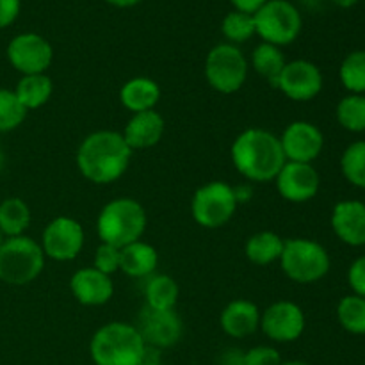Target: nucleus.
Wrapping results in <instances>:
<instances>
[{
    "label": "nucleus",
    "mask_w": 365,
    "mask_h": 365,
    "mask_svg": "<svg viewBox=\"0 0 365 365\" xmlns=\"http://www.w3.org/2000/svg\"><path fill=\"white\" fill-rule=\"evenodd\" d=\"M132 150L121 132L96 130L82 139L75 163L86 180L106 185L116 182L128 170Z\"/></svg>",
    "instance_id": "obj_1"
},
{
    "label": "nucleus",
    "mask_w": 365,
    "mask_h": 365,
    "mask_svg": "<svg viewBox=\"0 0 365 365\" xmlns=\"http://www.w3.org/2000/svg\"><path fill=\"white\" fill-rule=\"evenodd\" d=\"M230 157L235 170L252 184L274 180L287 163L280 138L259 127L246 128L234 139Z\"/></svg>",
    "instance_id": "obj_2"
},
{
    "label": "nucleus",
    "mask_w": 365,
    "mask_h": 365,
    "mask_svg": "<svg viewBox=\"0 0 365 365\" xmlns=\"http://www.w3.org/2000/svg\"><path fill=\"white\" fill-rule=\"evenodd\" d=\"M146 344L138 327L113 321L93 334L89 356L95 365H139L145 360Z\"/></svg>",
    "instance_id": "obj_3"
},
{
    "label": "nucleus",
    "mask_w": 365,
    "mask_h": 365,
    "mask_svg": "<svg viewBox=\"0 0 365 365\" xmlns=\"http://www.w3.org/2000/svg\"><path fill=\"white\" fill-rule=\"evenodd\" d=\"M146 210L138 200L121 196L103 205L96 217V232L100 241L116 248L141 241L146 230Z\"/></svg>",
    "instance_id": "obj_4"
},
{
    "label": "nucleus",
    "mask_w": 365,
    "mask_h": 365,
    "mask_svg": "<svg viewBox=\"0 0 365 365\" xmlns=\"http://www.w3.org/2000/svg\"><path fill=\"white\" fill-rule=\"evenodd\" d=\"M41 245L27 235L7 237L0 246V282L21 287L41 274L45 267Z\"/></svg>",
    "instance_id": "obj_5"
},
{
    "label": "nucleus",
    "mask_w": 365,
    "mask_h": 365,
    "mask_svg": "<svg viewBox=\"0 0 365 365\" xmlns=\"http://www.w3.org/2000/svg\"><path fill=\"white\" fill-rule=\"evenodd\" d=\"M280 264L289 280L296 284H316L327 277L331 260L321 242L314 239L296 237L284 242Z\"/></svg>",
    "instance_id": "obj_6"
},
{
    "label": "nucleus",
    "mask_w": 365,
    "mask_h": 365,
    "mask_svg": "<svg viewBox=\"0 0 365 365\" xmlns=\"http://www.w3.org/2000/svg\"><path fill=\"white\" fill-rule=\"evenodd\" d=\"M203 73L214 91L232 95L237 93L248 78V61L235 45L221 43L207 53Z\"/></svg>",
    "instance_id": "obj_7"
},
{
    "label": "nucleus",
    "mask_w": 365,
    "mask_h": 365,
    "mask_svg": "<svg viewBox=\"0 0 365 365\" xmlns=\"http://www.w3.org/2000/svg\"><path fill=\"white\" fill-rule=\"evenodd\" d=\"M239 203L234 187L227 182H207L196 189L191 200L192 220L203 228H221L234 217Z\"/></svg>",
    "instance_id": "obj_8"
},
{
    "label": "nucleus",
    "mask_w": 365,
    "mask_h": 365,
    "mask_svg": "<svg viewBox=\"0 0 365 365\" xmlns=\"http://www.w3.org/2000/svg\"><path fill=\"white\" fill-rule=\"evenodd\" d=\"M253 20L255 34L274 46L291 45L302 32V14L287 0H267Z\"/></svg>",
    "instance_id": "obj_9"
},
{
    "label": "nucleus",
    "mask_w": 365,
    "mask_h": 365,
    "mask_svg": "<svg viewBox=\"0 0 365 365\" xmlns=\"http://www.w3.org/2000/svg\"><path fill=\"white\" fill-rule=\"evenodd\" d=\"M39 245L48 259L56 262H70L77 259L84 248V228L73 217L59 216L46 225Z\"/></svg>",
    "instance_id": "obj_10"
},
{
    "label": "nucleus",
    "mask_w": 365,
    "mask_h": 365,
    "mask_svg": "<svg viewBox=\"0 0 365 365\" xmlns=\"http://www.w3.org/2000/svg\"><path fill=\"white\" fill-rule=\"evenodd\" d=\"M307 327L302 307L289 299L274 302L260 314V330L269 341L289 344L298 341Z\"/></svg>",
    "instance_id": "obj_11"
},
{
    "label": "nucleus",
    "mask_w": 365,
    "mask_h": 365,
    "mask_svg": "<svg viewBox=\"0 0 365 365\" xmlns=\"http://www.w3.org/2000/svg\"><path fill=\"white\" fill-rule=\"evenodd\" d=\"M7 59L21 75L45 73L53 61V48L43 36L25 32L11 39L7 45Z\"/></svg>",
    "instance_id": "obj_12"
},
{
    "label": "nucleus",
    "mask_w": 365,
    "mask_h": 365,
    "mask_svg": "<svg viewBox=\"0 0 365 365\" xmlns=\"http://www.w3.org/2000/svg\"><path fill=\"white\" fill-rule=\"evenodd\" d=\"M323 73L314 63L296 59L285 63L274 88L292 102H310L323 91Z\"/></svg>",
    "instance_id": "obj_13"
},
{
    "label": "nucleus",
    "mask_w": 365,
    "mask_h": 365,
    "mask_svg": "<svg viewBox=\"0 0 365 365\" xmlns=\"http://www.w3.org/2000/svg\"><path fill=\"white\" fill-rule=\"evenodd\" d=\"M138 330L148 348L168 349L180 342L184 324L175 310H153L146 307L139 317Z\"/></svg>",
    "instance_id": "obj_14"
},
{
    "label": "nucleus",
    "mask_w": 365,
    "mask_h": 365,
    "mask_svg": "<svg viewBox=\"0 0 365 365\" xmlns=\"http://www.w3.org/2000/svg\"><path fill=\"white\" fill-rule=\"evenodd\" d=\"M277 191L285 202L307 203L319 192L321 177L312 164L285 163L274 178Z\"/></svg>",
    "instance_id": "obj_15"
},
{
    "label": "nucleus",
    "mask_w": 365,
    "mask_h": 365,
    "mask_svg": "<svg viewBox=\"0 0 365 365\" xmlns=\"http://www.w3.org/2000/svg\"><path fill=\"white\" fill-rule=\"evenodd\" d=\"M280 143L289 163L312 164L323 152L324 135L317 125L299 120L285 127Z\"/></svg>",
    "instance_id": "obj_16"
},
{
    "label": "nucleus",
    "mask_w": 365,
    "mask_h": 365,
    "mask_svg": "<svg viewBox=\"0 0 365 365\" xmlns=\"http://www.w3.org/2000/svg\"><path fill=\"white\" fill-rule=\"evenodd\" d=\"M331 230L351 248L365 246V203L359 200H342L331 210Z\"/></svg>",
    "instance_id": "obj_17"
},
{
    "label": "nucleus",
    "mask_w": 365,
    "mask_h": 365,
    "mask_svg": "<svg viewBox=\"0 0 365 365\" xmlns=\"http://www.w3.org/2000/svg\"><path fill=\"white\" fill-rule=\"evenodd\" d=\"M70 291L81 305L100 307L110 302L114 294L113 278L96 267H82L73 273L70 280Z\"/></svg>",
    "instance_id": "obj_18"
},
{
    "label": "nucleus",
    "mask_w": 365,
    "mask_h": 365,
    "mask_svg": "<svg viewBox=\"0 0 365 365\" xmlns=\"http://www.w3.org/2000/svg\"><path fill=\"white\" fill-rule=\"evenodd\" d=\"M164 130H166L164 118L155 109H152L145 110V113L132 114L121 135H123L127 145L134 152V150H148L152 146L159 145V141L164 135Z\"/></svg>",
    "instance_id": "obj_19"
},
{
    "label": "nucleus",
    "mask_w": 365,
    "mask_h": 365,
    "mask_svg": "<svg viewBox=\"0 0 365 365\" xmlns=\"http://www.w3.org/2000/svg\"><path fill=\"white\" fill-rule=\"evenodd\" d=\"M260 310L250 299H234L228 303L220 316V327L228 337L246 339L260 328Z\"/></svg>",
    "instance_id": "obj_20"
},
{
    "label": "nucleus",
    "mask_w": 365,
    "mask_h": 365,
    "mask_svg": "<svg viewBox=\"0 0 365 365\" xmlns=\"http://www.w3.org/2000/svg\"><path fill=\"white\" fill-rule=\"evenodd\" d=\"M160 100V88L153 78L134 77L125 82L120 89L121 106L132 114L155 109Z\"/></svg>",
    "instance_id": "obj_21"
},
{
    "label": "nucleus",
    "mask_w": 365,
    "mask_h": 365,
    "mask_svg": "<svg viewBox=\"0 0 365 365\" xmlns=\"http://www.w3.org/2000/svg\"><path fill=\"white\" fill-rule=\"evenodd\" d=\"M159 266V253L152 245L145 241H135L121 248L120 271L132 278L152 277Z\"/></svg>",
    "instance_id": "obj_22"
},
{
    "label": "nucleus",
    "mask_w": 365,
    "mask_h": 365,
    "mask_svg": "<svg viewBox=\"0 0 365 365\" xmlns=\"http://www.w3.org/2000/svg\"><path fill=\"white\" fill-rule=\"evenodd\" d=\"M284 239L274 232H257L245 245L246 259L255 266H269V264L280 260L282 252H284Z\"/></svg>",
    "instance_id": "obj_23"
},
{
    "label": "nucleus",
    "mask_w": 365,
    "mask_h": 365,
    "mask_svg": "<svg viewBox=\"0 0 365 365\" xmlns=\"http://www.w3.org/2000/svg\"><path fill=\"white\" fill-rule=\"evenodd\" d=\"M53 93V82L46 73L24 75L18 82L14 95L27 110L39 109L45 106Z\"/></svg>",
    "instance_id": "obj_24"
},
{
    "label": "nucleus",
    "mask_w": 365,
    "mask_h": 365,
    "mask_svg": "<svg viewBox=\"0 0 365 365\" xmlns=\"http://www.w3.org/2000/svg\"><path fill=\"white\" fill-rule=\"evenodd\" d=\"M180 296L177 280L168 274H152L145 285L146 307L153 310H175Z\"/></svg>",
    "instance_id": "obj_25"
},
{
    "label": "nucleus",
    "mask_w": 365,
    "mask_h": 365,
    "mask_svg": "<svg viewBox=\"0 0 365 365\" xmlns=\"http://www.w3.org/2000/svg\"><path fill=\"white\" fill-rule=\"evenodd\" d=\"M31 225V209L21 198H6L0 203V230L6 237L25 235Z\"/></svg>",
    "instance_id": "obj_26"
},
{
    "label": "nucleus",
    "mask_w": 365,
    "mask_h": 365,
    "mask_svg": "<svg viewBox=\"0 0 365 365\" xmlns=\"http://www.w3.org/2000/svg\"><path fill=\"white\" fill-rule=\"evenodd\" d=\"M285 63H287V61H285L284 52L280 50V46L269 45V43H260V45L253 50V70H255L260 77L266 78L273 88L277 86V81L278 77H280L282 70H284Z\"/></svg>",
    "instance_id": "obj_27"
},
{
    "label": "nucleus",
    "mask_w": 365,
    "mask_h": 365,
    "mask_svg": "<svg viewBox=\"0 0 365 365\" xmlns=\"http://www.w3.org/2000/svg\"><path fill=\"white\" fill-rule=\"evenodd\" d=\"M339 324L348 334L365 335V298L348 294L337 305Z\"/></svg>",
    "instance_id": "obj_28"
},
{
    "label": "nucleus",
    "mask_w": 365,
    "mask_h": 365,
    "mask_svg": "<svg viewBox=\"0 0 365 365\" xmlns=\"http://www.w3.org/2000/svg\"><path fill=\"white\" fill-rule=\"evenodd\" d=\"M339 78L349 95H365V50H355L344 57Z\"/></svg>",
    "instance_id": "obj_29"
},
{
    "label": "nucleus",
    "mask_w": 365,
    "mask_h": 365,
    "mask_svg": "<svg viewBox=\"0 0 365 365\" xmlns=\"http://www.w3.org/2000/svg\"><path fill=\"white\" fill-rule=\"evenodd\" d=\"M339 125L344 130L365 132V95H348L337 103V110H335Z\"/></svg>",
    "instance_id": "obj_30"
},
{
    "label": "nucleus",
    "mask_w": 365,
    "mask_h": 365,
    "mask_svg": "<svg viewBox=\"0 0 365 365\" xmlns=\"http://www.w3.org/2000/svg\"><path fill=\"white\" fill-rule=\"evenodd\" d=\"M341 171L346 180L359 189H365V141H355L341 157Z\"/></svg>",
    "instance_id": "obj_31"
},
{
    "label": "nucleus",
    "mask_w": 365,
    "mask_h": 365,
    "mask_svg": "<svg viewBox=\"0 0 365 365\" xmlns=\"http://www.w3.org/2000/svg\"><path fill=\"white\" fill-rule=\"evenodd\" d=\"M27 116V109L11 89L0 88V132H11L20 127Z\"/></svg>",
    "instance_id": "obj_32"
},
{
    "label": "nucleus",
    "mask_w": 365,
    "mask_h": 365,
    "mask_svg": "<svg viewBox=\"0 0 365 365\" xmlns=\"http://www.w3.org/2000/svg\"><path fill=\"white\" fill-rule=\"evenodd\" d=\"M221 31H223L225 38L230 39L232 43H245L255 34V20L253 14L241 13V11H234L225 16L223 24H221Z\"/></svg>",
    "instance_id": "obj_33"
},
{
    "label": "nucleus",
    "mask_w": 365,
    "mask_h": 365,
    "mask_svg": "<svg viewBox=\"0 0 365 365\" xmlns=\"http://www.w3.org/2000/svg\"><path fill=\"white\" fill-rule=\"evenodd\" d=\"M121 266V248H116L113 245H106V242H100V246L95 252V264L93 267H96L102 273L113 277L116 271H120Z\"/></svg>",
    "instance_id": "obj_34"
},
{
    "label": "nucleus",
    "mask_w": 365,
    "mask_h": 365,
    "mask_svg": "<svg viewBox=\"0 0 365 365\" xmlns=\"http://www.w3.org/2000/svg\"><path fill=\"white\" fill-rule=\"evenodd\" d=\"M280 351L273 346H255V348L245 351L242 365H282Z\"/></svg>",
    "instance_id": "obj_35"
},
{
    "label": "nucleus",
    "mask_w": 365,
    "mask_h": 365,
    "mask_svg": "<svg viewBox=\"0 0 365 365\" xmlns=\"http://www.w3.org/2000/svg\"><path fill=\"white\" fill-rule=\"evenodd\" d=\"M348 284L353 294L365 298V255L359 257L348 269Z\"/></svg>",
    "instance_id": "obj_36"
},
{
    "label": "nucleus",
    "mask_w": 365,
    "mask_h": 365,
    "mask_svg": "<svg viewBox=\"0 0 365 365\" xmlns=\"http://www.w3.org/2000/svg\"><path fill=\"white\" fill-rule=\"evenodd\" d=\"M20 14V0H0V29L13 24Z\"/></svg>",
    "instance_id": "obj_37"
},
{
    "label": "nucleus",
    "mask_w": 365,
    "mask_h": 365,
    "mask_svg": "<svg viewBox=\"0 0 365 365\" xmlns=\"http://www.w3.org/2000/svg\"><path fill=\"white\" fill-rule=\"evenodd\" d=\"M267 0H232V4L235 6V9L241 11L246 14H255L260 7L266 4Z\"/></svg>",
    "instance_id": "obj_38"
},
{
    "label": "nucleus",
    "mask_w": 365,
    "mask_h": 365,
    "mask_svg": "<svg viewBox=\"0 0 365 365\" xmlns=\"http://www.w3.org/2000/svg\"><path fill=\"white\" fill-rule=\"evenodd\" d=\"M234 192H235V198H237V203L241 205V203L248 202L250 198H252L253 191L252 187H250V184H245V185H239V187H234Z\"/></svg>",
    "instance_id": "obj_39"
},
{
    "label": "nucleus",
    "mask_w": 365,
    "mask_h": 365,
    "mask_svg": "<svg viewBox=\"0 0 365 365\" xmlns=\"http://www.w3.org/2000/svg\"><path fill=\"white\" fill-rule=\"evenodd\" d=\"M139 365H163L160 364V360L157 359V356H152V349L146 346V355H145V360H143Z\"/></svg>",
    "instance_id": "obj_40"
},
{
    "label": "nucleus",
    "mask_w": 365,
    "mask_h": 365,
    "mask_svg": "<svg viewBox=\"0 0 365 365\" xmlns=\"http://www.w3.org/2000/svg\"><path fill=\"white\" fill-rule=\"evenodd\" d=\"M106 2H109L110 6H116V7H132L135 6V4L141 2V0H106Z\"/></svg>",
    "instance_id": "obj_41"
},
{
    "label": "nucleus",
    "mask_w": 365,
    "mask_h": 365,
    "mask_svg": "<svg viewBox=\"0 0 365 365\" xmlns=\"http://www.w3.org/2000/svg\"><path fill=\"white\" fill-rule=\"evenodd\" d=\"M331 2H334L335 6L344 7V9H348V7H353V6H355V4L359 2V0H331Z\"/></svg>",
    "instance_id": "obj_42"
},
{
    "label": "nucleus",
    "mask_w": 365,
    "mask_h": 365,
    "mask_svg": "<svg viewBox=\"0 0 365 365\" xmlns=\"http://www.w3.org/2000/svg\"><path fill=\"white\" fill-rule=\"evenodd\" d=\"M282 365H310V364L303 362V360H289V362H284Z\"/></svg>",
    "instance_id": "obj_43"
},
{
    "label": "nucleus",
    "mask_w": 365,
    "mask_h": 365,
    "mask_svg": "<svg viewBox=\"0 0 365 365\" xmlns=\"http://www.w3.org/2000/svg\"><path fill=\"white\" fill-rule=\"evenodd\" d=\"M4 164H6V155H4V150L0 148V171L4 170Z\"/></svg>",
    "instance_id": "obj_44"
},
{
    "label": "nucleus",
    "mask_w": 365,
    "mask_h": 365,
    "mask_svg": "<svg viewBox=\"0 0 365 365\" xmlns=\"http://www.w3.org/2000/svg\"><path fill=\"white\" fill-rule=\"evenodd\" d=\"M6 239H7V237H6V235L2 234V230H0V246L4 245V241H6Z\"/></svg>",
    "instance_id": "obj_45"
}]
</instances>
